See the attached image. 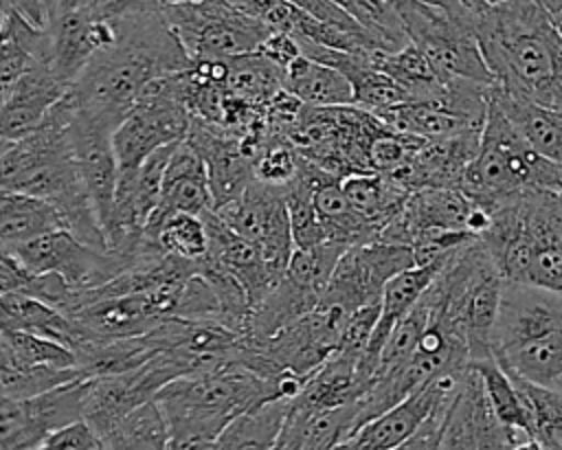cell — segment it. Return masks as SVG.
<instances>
[{
  "instance_id": "6da1fadb",
  "label": "cell",
  "mask_w": 562,
  "mask_h": 450,
  "mask_svg": "<svg viewBox=\"0 0 562 450\" xmlns=\"http://www.w3.org/2000/svg\"><path fill=\"white\" fill-rule=\"evenodd\" d=\"M112 24L114 42L90 59L66 92L77 114L110 132L130 114L149 81L191 66L162 9L112 20Z\"/></svg>"
},
{
  "instance_id": "7a4b0ae2",
  "label": "cell",
  "mask_w": 562,
  "mask_h": 450,
  "mask_svg": "<svg viewBox=\"0 0 562 450\" xmlns=\"http://www.w3.org/2000/svg\"><path fill=\"white\" fill-rule=\"evenodd\" d=\"M472 26L505 94L562 112V35L538 0H503L474 11Z\"/></svg>"
},
{
  "instance_id": "3957f363",
  "label": "cell",
  "mask_w": 562,
  "mask_h": 450,
  "mask_svg": "<svg viewBox=\"0 0 562 450\" xmlns=\"http://www.w3.org/2000/svg\"><path fill=\"white\" fill-rule=\"evenodd\" d=\"M70 119L72 105L64 94L35 132L4 143L0 151V191L46 200L61 213L66 228L75 237L94 248L110 250L79 178Z\"/></svg>"
},
{
  "instance_id": "277c9868",
  "label": "cell",
  "mask_w": 562,
  "mask_h": 450,
  "mask_svg": "<svg viewBox=\"0 0 562 450\" xmlns=\"http://www.w3.org/2000/svg\"><path fill=\"white\" fill-rule=\"evenodd\" d=\"M492 356L512 378L562 393V294L505 283Z\"/></svg>"
},
{
  "instance_id": "5b68a950",
  "label": "cell",
  "mask_w": 562,
  "mask_h": 450,
  "mask_svg": "<svg viewBox=\"0 0 562 450\" xmlns=\"http://www.w3.org/2000/svg\"><path fill=\"white\" fill-rule=\"evenodd\" d=\"M459 191L492 213L527 195L562 191V169L542 158L490 97L481 147Z\"/></svg>"
},
{
  "instance_id": "8992f818",
  "label": "cell",
  "mask_w": 562,
  "mask_h": 450,
  "mask_svg": "<svg viewBox=\"0 0 562 450\" xmlns=\"http://www.w3.org/2000/svg\"><path fill=\"white\" fill-rule=\"evenodd\" d=\"M553 195H527L490 213V226L479 239L505 283L562 294V237Z\"/></svg>"
},
{
  "instance_id": "52a82bcc",
  "label": "cell",
  "mask_w": 562,
  "mask_h": 450,
  "mask_svg": "<svg viewBox=\"0 0 562 450\" xmlns=\"http://www.w3.org/2000/svg\"><path fill=\"white\" fill-rule=\"evenodd\" d=\"M472 13L461 0H446L439 7L404 0L397 9L408 42L424 53L439 81L496 83L474 35Z\"/></svg>"
},
{
  "instance_id": "ba28073f",
  "label": "cell",
  "mask_w": 562,
  "mask_h": 450,
  "mask_svg": "<svg viewBox=\"0 0 562 450\" xmlns=\"http://www.w3.org/2000/svg\"><path fill=\"white\" fill-rule=\"evenodd\" d=\"M162 15L191 61H231L257 53L272 33L228 0L162 7Z\"/></svg>"
},
{
  "instance_id": "9c48e42d",
  "label": "cell",
  "mask_w": 562,
  "mask_h": 450,
  "mask_svg": "<svg viewBox=\"0 0 562 450\" xmlns=\"http://www.w3.org/2000/svg\"><path fill=\"white\" fill-rule=\"evenodd\" d=\"M180 72L149 81L112 132L119 171H134L154 151L187 138L191 114L180 97Z\"/></svg>"
},
{
  "instance_id": "30bf717a",
  "label": "cell",
  "mask_w": 562,
  "mask_h": 450,
  "mask_svg": "<svg viewBox=\"0 0 562 450\" xmlns=\"http://www.w3.org/2000/svg\"><path fill=\"white\" fill-rule=\"evenodd\" d=\"M189 373H193L189 358L169 347L132 371L108 378H90L83 421L101 439L125 415L147 402H154L169 382Z\"/></svg>"
},
{
  "instance_id": "8fae6325",
  "label": "cell",
  "mask_w": 562,
  "mask_h": 450,
  "mask_svg": "<svg viewBox=\"0 0 562 450\" xmlns=\"http://www.w3.org/2000/svg\"><path fill=\"white\" fill-rule=\"evenodd\" d=\"M31 274H57L70 288L90 292L116 277L145 266L114 250L83 244L70 230L46 233L11 252Z\"/></svg>"
},
{
  "instance_id": "7c38bea8",
  "label": "cell",
  "mask_w": 562,
  "mask_h": 450,
  "mask_svg": "<svg viewBox=\"0 0 562 450\" xmlns=\"http://www.w3.org/2000/svg\"><path fill=\"white\" fill-rule=\"evenodd\" d=\"M408 268H415L408 246L386 241L351 246L336 263L321 303L353 314L364 305L380 303L386 283Z\"/></svg>"
},
{
  "instance_id": "4fadbf2b",
  "label": "cell",
  "mask_w": 562,
  "mask_h": 450,
  "mask_svg": "<svg viewBox=\"0 0 562 450\" xmlns=\"http://www.w3.org/2000/svg\"><path fill=\"white\" fill-rule=\"evenodd\" d=\"M213 211L239 237L252 241L274 272L285 274L294 241L283 189L255 180L241 195Z\"/></svg>"
},
{
  "instance_id": "5bb4252c",
  "label": "cell",
  "mask_w": 562,
  "mask_h": 450,
  "mask_svg": "<svg viewBox=\"0 0 562 450\" xmlns=\"http://www.w3.org/2000/svg\"><path fill=\"white\" fill-rule=\"evenodd\" d=\"M465 371H450L437 375L435 380L404 397L400 404L364 424L347 439H351L358 446V450H393L406 443L437 413L450 408L459 393Z\"/></svg>"
},
{
  "instance_id": "9a60e30c",
  "label": "cell",
  "mask_w": 562,
  "mask_h": 450,
  "mask_svg": "<svg viewBox=\"0 0 562 450\" xmlns=\"http://www.w3.org/2000/svg\"><path fill=\"white\" fill-rule=\"evenodd\" d=\"M472 211L474 202L459 189H417L408 193L400 215L375 241L415 248L448 233L468 230Z\"/></svg>"
},
{
  "instance_id": "2e32d148",
  "label": "cell",
  "mask_w": 562,
  "mask_h": 450,
  "mask_svg": "<svg viewBox=\"0 0 562 450\" xmlns=\"http://www.w3.org/2000/svg\"><path fill=\"white\" fill-rule=\"evenodd\" d=\"M70 140L81 184L103 233L108 235L119 182V165L112 149V132L77 114L72 108Z\"/></svg>"
},
{
  "instance_id": "e0dca14e",
  "label": "cell",
  "mask_w": 562,
  "mask_h": 450,
  "mask_svg": "<svg viewBox=\"0 0 562 450\" xmlns=\"http://www.w3.org/2000/svg\"><path fill=\"white\" fill-rule=\"evenodd\" d=\"M68 318L75 323L81 336L79 340L81 345L88 340L145 336L156 331L171 316L151 294H121V296H97Z\"/></svg>"
},
{
  "instance_id": "ac0fdd59",
  "label": "cell",
  "mask_w": 562,
  "mask_h": 450,
  "mask_svg": "<svg viewBox=\"0 0 562 450\" xmlns=\"http://www.w3.org/2000/svg\"><path fill=\"white\" fill-rule=\"evenodd\" d=\"M516 435L522 432H512L496 421L476 373L468 367L448 410L439 450H509Z\"/></svg>"
},
{
  "instance_id": "d6986e66",
  "label": "cell",
  "mask_w": 562,
  "mask_h": 450,
  "mask_svg": "<svg viewBox=\"0 0 562 450\" xmlns=\"http://www.w3.org/2000/svg\"><path fill=\"white\" fill-rule=\"evenodd\" d=\"M114 24L92 18L88 9L59 11L46 29L50 70L70 88L90 59L114 42Z\"/></svg>"
},
{
  "instance_id": "ffe728a7",
  "label": "cell",
  "mask_w": 562,
  "mask_h": 450,
  "mask_svg": "<svg viewBox=\"0 0 562 450\" xmlns=\"http://www.w3.org/2000/svg\"><path fill=\"white\" fill-rule=\"evenodd\" d=\"M202 220L209 235V252L204 259L217 263L222 270L233 274L241 283L250 310H255L277 288L283 274L274 272L261 250L252 241L239 237L233 228H228L215 215V211L202 215Z\"/></svg>"
},
{
  "instance_id": "44dd1931",
  "label": "cell",
  "mask_w": 562,
  "mask_h": 450,
  "mask_svg": "<svg viewBox=\"0 0 562 450\" xmlns=\"http://www.w3.org/2000/svg\"><path fill=\"white\" fill-rule=\"evenodd\" d=\"M481 132L483 127H476L441 140H426L411 165L393 180L408 191L459 189L465 169L479 154Z\"/></svg>"
},
{
  "instance_id": "7402d4cb",
  "label": "cell",
  "mask_w": 562,
  "mask_h": 450,
  "mask_svg": "<svg viewBox=\"0 0 562 450\" xmlns=\"http://www.w3.org/2000/svg\"><path fill=\"white\" fill-rule=\"evenodd\" d=\"M66 92L68 86L50 70L48 57L35 61L0 112V140H18L35 132Z\"/></svg>"
},
{
  "instance_id": "603a6c76",
  "label": "cell",
  "mask_w": 562,
  "mask_h": 450,
  "mask_svg": "<svg viewBox=\"0 0 562 450\" xmlns=\"http://www.w3.org/2000/svg\"><path fill=\"white\" fill-rule=\"evenodd\" d=\"M215 209L213 191L206 173V165L198 151L180 140L165 167L162 176V198L158 211L162 213H191L206 215Z\"/></svg>"
},
{
  "instance_id": "cb8c5ba5",
  "label": "cell",
  "mask_w": 562,
  "mask_h": 450,
  "mask_svg": "<svg viewBox=\"0 0 562 450\" xmlns=\"http://www.w3.org/2000/svg\"><path fill=\"white\" fill-rule=\"evenodd\" d=\"M353 415L356 404L336 410H316L294 397L272 450H331L338 441L351 437Z\"/></svg>"
},
{
  "instance_id": "d4e9b609",
  "label": "cell",
  "mask_w": 562,
  "mask_h": 450,
  "mask_svg": "<svg viewBox=\"0 0 562 450\" xmlns=\"http://www.w3.org/2000/svg\"><path fill=\"white\" fill-rule=\"evenodd\" d=\"M0 331L48 338L70 351L81 340L75 323L66 314L26 292H9L0 296Z\"/></svg>"
},
{
  "instance_id": "484cf974",
  "label": "cell",
  "mask_w": 562,
  "mask_h": 450,
  "mask_svg": "<svg viewBox=\"0 0 562 450\" xmlns=\"http://www.w3.org/2000/svg\"><path fill=\"white\" fill-rule=\"evenodd\" d=\"M48 57L46 31L35 29L15 11L0 26V112L35 61Z\"/></svg>"
},
{
  "instance_id": "4316f807",
  "label": "cell",
  "mask_w": 562,
  "mask_h": 450,
  "mask_svg": "<svg viewBox=\"0 0 562 450\" xmlns=\"http://www.w3.org/2000/svg\"><path fill=\"white\" fill-rule=\"evenodd\" d=\"M68 230L61 213L46 200L0 191V252L15 248L53 230Z\"/></svg>"
},
{
  "instance_id": "83f0119b",
  "label": "cell",
  "mask_w": 562,
  "mask_h": 450,
  "mask_svg": "<svg viewBox=\"0 0 562 450\" xmlns=\"http://www.w3.org/2000/svg\"><path fill=\"white\" fill-rule=\"evenodd\" d=\"M375 116L389 127L404 134H413L422 140H441V138L461 134L465 130L483 127L485 123V121L470 119L435 99L406 101Z\"/></svg>"
},
{
  "instance_id": "f1b7e54d",
  "label": "cell",
  "mask_w": 562,
  "mask_h": 450,
  "mask_svg": "<svg viewBox=\"0 0 562 450\" xmlns=\"http://www.w3.org/2000/svg\"><path fill=\"white\" fill-rule=\"evenodd\" d=\"M364 393L367 384L358 373V362L331 353L312 375L305 378L303 391L296 400L307 408L336 410L353 406Z\"/></svg>"
},
{
  "instance_id": "f546056e",
  "label": "cell",
  "mask_w": 562,
  "mask_h": 450,
  "mask_svg": "<svg viewBox=\"0 0 562 450\" xmlns=\"http://www.w3.org/2000/svg\"><path fill=\"white\" fill-rule=\"evenodd\" d=\"M490 97L512 121V125L525 136V140L542 158L562 169V112L514 99L505 94L496 83L492 86Z\"/></svg>"
},
{
  "instance_id": "4dcf8cb0",
  "label": "cell",
  "mask_w": 562,
  "mask_h": 450,
  "mask_svg": "<svg viewBox=\"0 0 562 450\" xmlns=\"http://www.w3.org/2000/svg\"><path fill=\"white\" fill-rule=\"evenodd\" d=\"M342 193L351 209L380 237V233L400 215L411 191L389 176L358 173L342 178Z\"/></svg>"
},
{
  "instance_id": "1f68e13d",
  "label": "cell",
  "mask_w": 562,
  "mask_h": 450,
  "mask_svg": "<svg viewBox=\"0 0 562 450\" xmlns=\"http://www.w3.org/2000/svg\"><path fill=\"white\" fill-rule=\"evenodd\" d=\"M283 88L307 108L353 105V90L336 68L299 55L283 77Z\"/></svg>"
},
{
  "instance_id": "d6a6232c",
  "label": "cell",
  "mask_w": 562,
  "mask_h": 450,
  "mask_svg": "<svg viewBox=\"0 0 562 450\" xmlns=\"http://www.w3.org/2000/svg\"><path fill=\"white\" fill-rule=\"evenodd\" d=\"M470 369L476 373L496 421L512 432H522L533 437L531 408L522 391L518 389L516 380L496 362V358L487 356V358L472 360Z\"/></svg>"
},
{
  "instance_id": "836d02e7",
  "label": "cell",
  "mask_w": 562,
  "mask_h": 450,
  "mask_svg": "<svg viewBox=\"0 0 562 450\" xmlns=\"http://www.w3.org/2000/svg\"><path fill=\"white\" fill-rule=\"evenodd\" d=\"M143 239L167 255L195 263H200L209 252L206 224L200 215L191 213H162L156 209L143 228Z\"/></svg>"
},
{
  "instance_id": "e575fe53",
  "label": "cell",
  "mask_w": 562,
  "mask_h": 450,
  "mask_svg": "<svg viewBox=\"0 0 562 450\" xmlns=\"http://www.w3.org/2000/svg\"><path fill=\"white\" fill-rule=\"evenodd\" d=\"M292 400H274L235 417L211 450H272Z\"/></svg>"
},
{
  "instance_id": "d590c367",
  "label": "cell",
  "mask_w": 562,
  "mask_h": 450,
  "mask_svg": "<svg viewBox=\"0 0 562 450\" xmlns=\"http://www.w3.org/2000/svg\"><path fill=\"white\" fill-rule=\"evenodd\" d=\"M371 61L408 94V101L430 99L439 88V79L432 66L413 42L393 53L378 50L371 55Z\"/></svg>"
},
{
  "instance_id": "8d00e7d4",
  "label": "cell",
  "mask_w": 562,
  "mask_h": 450,
  "mask_svg": "<svg viewBox=\"0 0 562 450\" xmlns=\"http://www.w3.org/2000/svg\"><path fill=\"white\" fill-rule=\"evenodd\" d=\"M101 443L105 450H167V421L156 400L125 415Z\"/></svg>"
},
{
  "instance_id": "74e56055",
  "label": "cell",
  "mask_w": 562,
  "mask_h": 450,
  "mask_svg": "<svg viewBox=\"0 0 562 450\" xmlns=\"http://www.w3.org/2000/svg\"><path fill=\"white\" fill-rule=\"evenodd\" d=\"M48 437L31 397L18 400L0 393V450H33Z\"/></svg>"
},
{
  "instance_id": "f35d334b",
  "label": "cell",
  "mask_w": 562,
  "mask_h": 450,
  "mask_svg": "<svg viewBox=\"0 0 562 450\" xmlns=\"http://www.w3.org/2000/svg\"><path fill=\"white\" fill-rule=\"evenodd\" d=\"M516 380V378H514ZM533 419V437L547 450H562V393L516 380Z\"/></svg>"
},
{
  "instance_id": "ab89813d",
  "label": "cell",
  "mask_w": 562,
  "mask_h": 450,
  "mask_svg": "<svg viewBox=\"0 0 562 450\" xmlns=\"http://www.w3.org/2000/svg\"><path fill=\"white\" fill-rule=\"evenodd\" d=\"M299 171V154L288 138H270L255 158V180L283 189Z\"/></svg>"
},
{
  "instance_id": "60d3db41",
  "label": "cell",
  "mask_w": 562,
  "mask_h": 450,
  "mask_svg": "<svg viewBox=\"0 0 562 450\" xmlns=\"http://www.w3.org/2000/svg\"><path fill=\"white\" fill-rule=\"evenodd\" d=\"M378 316H380V303H371V305H364V307L356 310L347 318V323L342 327V334H340V340H338V347H336L334 353L360 362V358L364 356L367 345L371 340V334L375 329Z\"/></svg>"
},
{
  "instance_id": "b9f144b4",
  "label": "cell",
  "mask_w": 562,
  "mask_h": 450,
  "mask_svg": "<svg viewBox=\"0 0 562 450\" xmlns=\"http://www.w3.org/2000/svg\"><path fill=\"white\" fill-rule=\"evenodd\" d=\"M33 450H103V446L86 421H77L55 430Z\"/></svg>"
},
{
  "instance_id": "7bdbcfd3",
  "label": "cell",
  "mask_w": 562,
  "mask_h": 450,
  "mask_svg": "<svg viewBox=\"0 0 562 450\" xmlns=\"http://www.w3.org/2000/svg\"><path fill=\"white\" fill-rule=\"evenodd\" d=\"M57 9L59 0H9V11H15L40 31H46L50 26L53 18L57 15Z\"/></svg>"
},
{
  "instance_id": "ee69618b",
  "label": "cell",
  "mask_w": 562,
  "mask_h": 450,
  "mask_svg": "<svg viewBox=\"0 0 562 450\" xmlns=\"http://www.w3.org/2000/svg\"><path fill=\"white\" fill-rule=\"evenodd\" d=\"M257 53L285 70L301 55V48H299V44H296V40L292 35H288V33H270L268 40L259 46Z\"/></svg>"
},
{
  "instance_id": "f6af8a7d",
  "label": "cell",
  "mask_w": 562,
  "mask_h": 450,
  "mask_svg": "<svg viewBox=\"0 0 562 450\" xmlns=\"http://www.w3.org/2000/svg\"><path fill=\"white\" fill-rule=\"evenodd\" d=\"M31 272L7 252H0V296L9 292H24L31 283Z\"/></svg>"
},
{
  "instance_id": "bcb514c9",
  "label": "cell",
  "mask_w": 562,
  "mask_h": 450,
  "mask_svg": "<svg viewBox=\"0 0 562 450\" xmlns=\"http://www.w3.org/2000/svg\"><path fill=\"white\" fill-rule=\"evenodd\" d=\"M450 406H452V404H450ZM448 410H450V408L437 413L413 439H408L406 443H402V446H397V448H393V450H426V448L430 446V441H435V439L441 435L443 424H446V417H448Z\"/></svg>"
},
{
  "instance_id": "7dc6e473",
  "label": "cell",
  "mask_w": 562,
  "mask_h": 450,
  "mask_svg": "<svg viewBox=\"0 0 562 450\" xmlns=\"http://www.w3.org/2000/svg\"><path fill=\"white\" fill-rule=\"evenodd\" d=\"M509 450H547V448L531 435H516Z\"/></svg>"
},
{
  "instance_id": "c3c4849f",
  "label": "cell",
  "mask_w": 562,
  "mask_h": 450,
  "mask_svg": "<svg viewBox=\"0 0 562 450\" xmlns=\"http://www.w3.org/2000/svg\"><path fill=\"white\" fill-rule=\"evenodd\" d=\"M94 0H59V11H77V9H90Z\"/></svg>"
},
{
  "instance_id": "681fc988",
  "label": "cell",
  "mask_w": 562,
  "mask_h": 450,
  "mask_svg": "<svg viewBox=\"0 0 562 450\" xmlns=\"http://www.w3.org/2000/svg\"><path fill=\"white\" fill-rule=\"evenodd\" d=\"M553 217H555V224H558V233L562 237V191L553 195Z\"/></svg>"
},
{
  "instance_id": "f907efd6",
  "label": "cell",
  "mask_w": 562,
  "mask_h": 450,
  "mask_svg": "<svg viewBox=\"0 0 562 450\" xmlns=\"http://www.w3.org/2000/svg\"><path fill=\"white\" fill-rule=\"evenodd\" d=\"M468 9H472V11H481V9H487V7H492V4H498V2H503V0H461Z\"/></svg>"
},
{
  "instance_id": "816d5d0a",
  "label": "cell",
  "mask_w": 562,
  "mask_h": 450,
  "mask_svg": "<svg viewBox=\"0 0 562 450\" xmlns=\"http://www.w3.org/2000/svg\"><path fill=\"white\" fill-rule=\"evenodd\" d=\"M331 450H358V446H356L351 439H342V441H338Z\"/></svg>"
},
{
  "instance_id": "f5cc1de1",
  "label": "cell",
  "mask_w": 562,
  "mask_h": 450,
  "mask_svg": "<svg viewBox=\"0 0 562 450\" xmlns=\"http://www.w3.org/2000/svg\"><path fill=\"white\" fill-rule=\"evenodd\" d=\"M160 7H173V4H187V2H200V0H158Z\"/></svg>"
},
{
  "instance_id": "db71d44e",
  "label": "cell",
  "mask_w": 562,
  "mask_h": 450,
  "mask_svg": "<svg viewBox=\"0 0 562 450\" xmlns=\"http://www.w3.org/2000/svg\"><path fill=\"white\" fill-rule=\"evenodd\" d=\"M443 432V430H441ZM439 441H441V435L435 439V441H430V446L426 448V450H439Z\"/></svg>"
},
{
  "instance_id": "11a10c76",
  "label": "cell",
  "mask_w": 562,
  "mask_h": 450,
  "mask_svg": "<svg viewBox=\"0 0 562 450\" xmlns=\"http://www.w3.org/2000/svg\"><path fill=\"white\" fill-rule=\"evenodd\" d=\"M419 2H426V4H435V7H439V4H443L446 0H419Z\"/></svg>"
},
{
  "instance_id": "9f6ffc18",
  "label": "cell",
  "mask_w": 562,
  "mask_h": 450,
  "mask_svg": "<svg viewBox=\"0 0 562 450\" xmlns=\"http://www.w3.org/2000/svg\"><path fill=\"white\" fill-rule=\"evenodd\" d=\"M4 143H7V140H0V151H2V147H4Z\"/></svg>"
},
{
  "instance_id": "6f0895ef",
  "label": "cell",
  "mask_w": 562,
  "mask_h": 450,
  "mask_svg": "<svg viewBox=\"0 0 562 450\" xmlns=\"http://www.w3.org/2000/svg\"><path fill=\"white\" fill-rule=\"evenodd\" d=\"M2 20H4V15H0V26H2Z\"/></svg>"
},
{
  "instance_id": "680465c9",
  "label": "cell",
  "mask_w": 562,
  "mask_h": 450,
  "mask_svg": "<svg viewBox=\"0 0 562 450\" xmlns=\"http://www.w3.org/2000/svg\"><path fill=\"white\" fill-rule=\"evenodd\" d=\"M101 446H103V443H101ZM103 450H105V448H103Z\"/></svg>"
}]
</instances>
